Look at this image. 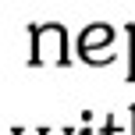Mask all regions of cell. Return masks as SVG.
Here are the masks:
<instances>
[]
</instances>
